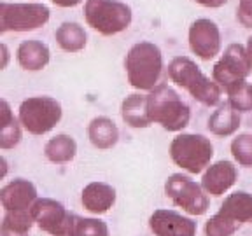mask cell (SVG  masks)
<instances>
[{"label": "cell", "mask_w": 252, "mask_h": 236, "mask_svg": "<svg viewBox=\"0 0 252 236\" xmlns=\"http://www.w3.org/2000/svg\"><path fill=\"white\" fill-rule=\"evenodd\" d=\"M49 21V9L44 4H0V33L30 31Z\"/></svg>", "instance_id": "obj_8"}, {"label": "cell", "mask_w": 252, "mask_h": 236, "mask_svg": "<svg viewBox=\"0 0 252 236\" xmlns=\"http://www.w3.org/2000/svg\"><path fill=\"white\" fill-rule=\"evenodd\" d=\"M2 53H4V61H2V67H5V63H7V58H9L7 47H5V46H2Z\"/></svg>", "instance_id": "obj_33"}, {"label": "cell", "mask_w": 252, "mask_h": 236, "mask_svg": "<svg viewBox=\"0 0 252 236\" xmlns=\"http://www.w3.org/2000/svg\"><path fill=\"white\" fill-rule=\"evenodd\" d=\"M236 178H238L236 166L231 161L222 159V161L214 163L205 170L203 177H201V187L205 189L207 194L217 198L228 193L229 189L235 185Z\"/></svg>", "instance_id": "obj_14"}, {"label": "cell", "mask_w": 252, "mask_h": 236, "mask_svg": "<svg viewBox=\"0 0 252 236\" xmlns=\"http://www.w3.org/2000/svg\"><path fill=\"white\" fill-rule=\"evenodd\" d=\"M77 152V144L70 135H56V137L49 138L44 147V156L49 159L51 163L56 165H65V163H70L75 157Z\"/></svg>", "instance_id": "obj_22"}, {"label": "cell", "mask_w": 252, "mask_h": 236, "mask_svg": "<svg viewBox=\"0 0 252 236\" xmlns=\"http://www.w3.org/2000/svg\"><path fill=\"white\" fill-rule=\"evenodd\" d=\"M72 236H109V228L102 219L75 217Z\"/></svg>", "instance_id": "obj_26"}, {"label": "cell", "mask_w": 252, "mask_h": 236, "mask_svg": "<svg viewBox=\"0 0 252 236\" xmlns=\"http://www.w3.org/2000/svg\"><path fill=\"white\" fill-rule=\"evenodd\" d=\"M16 58H18V63H20L21 68L30 72H37V70H42L47 63H49L51 53H49V47L44 42L32 39V40H23L18 46Z\"/></svg>", "instance_id": "obj_17"}, {"label": "cell", "mask_w": 252, "mask_h": 236, "mask_svg": "<svg viewBox=\"0 0 252 236\" xmlns=\"http://www.w3.org/2000/svg\"><path fill=\"white\" fill-rule=\"evenodd\" d=\"M84 18L102 35H116L130 27L131 9L119 0H86Z\"/></svg>", "instance_id": "obj_5"}, {"label": "cell", "mask_w": 252, "mask_h": 236, "mask_svg": "<svg viewBox=\"0 0 252 236\" xmlns=\"http://www.w3.org/2000/svg\"><path fill=\"white\" fill-rule=\"evenodd\" d=\"M219 213L238 228L245 222H252V194L245 191L231 193L222 201Z\"/></svg>", "instance_id": "obj_16"}, {"label": "cell", "mask_w": 252, "mask_h": 236, "mask_svg": "<svg viewBox=\"0 0 252 236\" xmlns=\"http://www.w3.org/2000/svg\"><path fill=\"white\" fill-rule=\"evenodd\" d=\"M81 203L88 212L94 215L107 213L116 203V189L105 182H91L83 189Z\"/></svg>", "instance_id": "obj_15"}, {"label": "cell", "mask_w": 252, "mask_h": 236, "mask_svg": "<svg viewBox=\"0 0 252 236\" xmlns=\"http://www.w3.org/2000/svg\"><path fill=\"white\" fill-rule=\"evenodd\" d=\"M53 4L58 5V7H75V5H79L83 0H51Z\"/></svg>", "instance_id": "obj_31"}, {"label": "cell", "mask_w": 252, "mask_h": 236, "mask_svg": "<svg viewBox=\"0 0 252 236\" xmlns=\"http://www.w3.org/2000/svg\"><path fill=\"white\" fill-rule=\"evenodd\" d=\"M128 83L140 91H153L159 84L163 72V55L153 42H137L125 58Z\"/></svg>", "instance_id": "obj_1"}, {"label": "cell", "mask_w": 252, "mask_h": 236, "mask_svg": "<svg viewBox=\"0 0 252 236\" xmlns=\"http://www.w3.org/2000/svg\"><path fill=\"white\" fill-rule=\"evenodd\" d=\"M165 194L175 206L189 215H203L209 210V198L205 189L188 175L173 173L165 182Z\"/></svg>", "instance_id": "obj_7"}, {"label": "cell", "mask_w": 252, "mask_h": 236, "mask_svg": "<svg viewBox=\"0 0 252 236\" xmlns=\"http://www.w3.org/2000/svg\"><path fill=\"white\" fill-rule=\"evenodd\" d=\"M236 231H238V226L224 219L219 212L210 217L205 224V235L207 236H233Z\"/></svg>", "instance_id": "obj_28"}, {"label": "cell", "mask_w": 252, "mask_h": 236, "mask_svg": "<svg viewBox=\"0 0 252 236\" xmlns=\"http://www.w3.org/2000/svg\"><path fill=\"white\" fill-rule=\"evenodd\" d=\"M149 228L154 236H196L198 226L193 219L175 212L159 208L151 215Z\"/></svg>", "instance_id": "obj_12"}, {"label": "cell", "mask_w": 252, "mask_h": 236, "mask_svg": "<svg viewBox=\"0 0 252 236\" xmlns=\"http://www.w3.org/2000/svg\"><path fill=\"white\" fill-rule=\"evenodd\" d=\"M32 210H20V212H5L2 220V236H27L33 226Z\"/></svg>", "instance_id": "obj_24"}, {"label": "cell", "mask_w": 252, "mask_h": 236, "mask_svg": "<svg viewBox=\"0 0 252 236\" xmlns=\"http://www.w3.org/2000/svg\"><path fill=\"white\" fill-rule=\"evenodd\" d=\"M147 109L153 122L161 124L166 131H181L189 124L191 109L182 102L179 93L166 84H158L147 94Z\"/></svg>", "instance_id": "obj_3"}, {"label": "cell", "mask_w": 252, "mask_h": 236, "mask_svg": "<svg viewBox=\"0 0 252 236\" xmlns=\"http://www.w3.org/2000/svg\"><path fill=\"white\" fill-rule=\"evenodd\" d=\"M39 196H37L35 185L27 178H14L0 191V201H2L5 212L32 210Z\"/></svg>", "instance_id": "obj_13"}, {"label": "cell", "mask_w": 252, "mask_h": 236, "mask_svg": "<svg viewBox=\"0 0 252 236\" xmlns=\"http://www.w3.org/2000/svg\"><path fill=\"white\" fill-rule=\"evenodd\" d=\"M55 37L58 46L67 53L83 51L84 47H86V40H88L84 28L79 23H75V21H65V23L60 25Z\"/></svg>", "instance_id": "obj_23"}, {"label": "cell", "mask_w": 252, "mask_h": 236, "mask_svg": "<svg viewBox=\"0 0 252 236\" xmlns=\"http://www.w3.org/2000/svg\"><path fill=\"white\" fill-rule=\"evenodd\" d=\"M32 215L35 224L51 236H72L77 217L67 212V208L60 201L51 198H39L32 206Z\"/></svg>", "instance_id": "obj_10"}, {"label": "cell", "mask_w": 252, "mask_h": 236, "mask_svg": "<svg viewBox=\"0 0 252 236\" xmlns=\"http://www.w3.org/2000/svg\"><path fill=\"white\" fill-rule=\"evenodd\" d=\"M62 105L51 96H32L21 102L18 119L32 135H44L55 128L62 119Z\"/></svg>", "instance_id": "obj_6"}, {"label": "cell", "mask_w": 252, "mask_h": 236, "mask_svg": "<svg viewBox=\"0 0 252 236\" xmlns=\"http://www.w3.org/2000/svg\"><path fill=\"white\" fill-rule=\"evenodd\" d=\"M121 118L131 128H149L153 119L147 109V94H128L121 103Z\"/></svg>", "instance_id": "obj_18"}, {"label": "cell", "mask_w": 252, "mask_h": 236, "mask_svg": "<svg viewBox=\"0 0 252 236\" xmlns=\"http://www.w3.org/2000/svg\"><path fill=\"white\" fill-rule=\"evenodd\" d=\"M240 112L233 109L231 103H220L209 118V130L217 137H229L240 128Z\"/></svg>", "instance_id": "obj_20"}, {"label": "cell", "mask_w": 252, "mask_h": 236, "mask_svg": "<svg viewBox=\"0 0 252 236\" xmlns=\"http://www.w3.org/2000/svg\"><path fill=\"white\" fill-rule=\"evenodd\" d=\"M88 137L96 149H112L119 140V130L112 119L100 116L94 118L88 126Z\"/></svg>", "instance_id": "obj_19"}, {"label": "cell", "mask_w": 252, "mask_h": 236, "mask_svg": "<svg viewBox=\"0 0 252 236\" xmlns=\"http://www.w3.org/2000/svg\"><path fill=\"white\" fill-rule=\"evenodd\" d=\"M189 47L203 61H210L220 51V31L212 20L200 18L189 27Z\"/></svg>", "instance_id": "obj_11"}, {"label": "cell", "mask_w": 252, "mask_h": 236, "mask_svg": "<svg viewBox=\"0 0 252 236\" xmlns=\"http://www.w3.org/2000/svg\"><path fill=\"white\" fill-rule=\"evenodd\" d=\"M170 157L182 170L198 175L210 166L214 157V146L203 135L182 133L177 135L170 144Z\"/></svg>", "instance_id": "obj_4"}, {"label": "cell", "mask_w": 252, "mask_h": 236, "mask_svg": "<svg viewBox=\"0 0 252 236\" xmlns=\"http://www.w3.org/2000/svg\"><path fill=\"white\" fill-rule=\"evenodd\" d=\"M194 2L203 5V7H220V5H224L228 0H194Z\"/></svg>", "instance_id": "obj_30"}, {"label": "cell", "mask_w": 252, "mask_h": 236, "mask_svg": "<svg viewBox=\"0 0 252 236\" xmlns=\"http://www.w3.org/2000/svg\"><path fill=\"white\" fill-rule=\"evenodd\" d=\"M231 154L235 161L240 166H252V135L242 133L233 138L231 142Z\"/></svg>", "instance_id": "obj_27"}, {"label": "cell", "mask_w": 252, "mask_h": 236, "mask_svg": "<svg viewBox=\"0 0 252 236\" xmlns=\"http://www.w3.org/2000/svg\"><path fill=\"white\" fill-rule=\"evenodd\" d=\"M21 142V122L11 112L5 100L0 102V147L12 149Z\"/></svg>", "instance_id": "obj_21"}, {"label": "cell", "mask_w": 252, "mask_h": 236, "mask_svg": "<svg viewBox=\"0 0 252 236\" xmlns=\"http://www.w3.org/2000/svg\"><path fill=\"white\" fill-rule=\"evenodd\" d=\"M252 74V59L247 47L242 44H229L224 55L214 65L212 79L220 86V89H229L235 83L244 81Z\"/></svg>", "instance_id": "obj_9"}, {"label": "cell", "mask_w": 252, "mask_h": 236, "mask_svg": "<svg viewBox=\"0 0 252 236\" xmlns=\"http://www.w3.org/2000/svg\"><path fill=\"white\" fill-rule=\"evenodd\" d=\"M226 93H228L233 109H236L238 112H251L252 110V84L247 83V79L235 83L229 89H226Z\"/></svg>", "instance_id": "obj_25"}, {"label": "cell", "mask_w": 252, "mask_h": 236, "mask_svg": "<svg viewBox=\"0 0 252 236\" xmlns=\"http://www.w3.org/2000/svg\"><path fill=\"white\" fill-rule=\"evenodd\" d=\"M236 20L242 27L252 28V0H240L236 7Z\"/></svg>", "instance_id": "obj_29"}, {"label": "cell", "mask_w": 252, "mask_h": 236, "mask_svg": "<svg viewBox=\"0 0 252 236\" xmlns=\"http://www.w3.org/2000/svg\"><path fill=\"white\" fill-rule=\"evenodd\" d=\"M168 77L172 79V83L184 88L196 102L203 105L214 107L220 102V93H222L220 86L214 79L207 77L196 63L188 56H177L170 61Z\"/></svg>", "instance_id": "obj_2"}, {"label": "cell", "mask_w": 252, "mask_h": 236, "mask_svg": "<svg viewBox=\"0 0 252 236\" xmlns=\"http://www.w3.org/2000/svg\"><path fill=\"white\" fill-rule=\"evenodd\" d=\"M247 53H249V56H251V59H252V37H249V40H247Z\"/></svg>", "instance_id": "obj_32"}]
</instances>
